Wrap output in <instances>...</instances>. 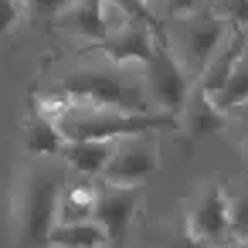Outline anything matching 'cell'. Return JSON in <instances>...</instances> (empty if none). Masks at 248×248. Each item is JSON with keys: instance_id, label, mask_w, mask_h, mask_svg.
<instances>
[{"instance_id": "obj_1", "label": "cell", "mask_w": 248, "mask_h": 248, "mask_svg": "<svg viewBox=\"0 0 248 248\" xmlns=\"http://www.w3.org/2000/svg\"><path fill=\"white\" fill-rule=\"evenodd\" d=\"M58 85L82 102H95V106H109V109H123L133 116H153L150 112V95L143 89V65L133 62H109L106 55H99L95 62H82L75 68H68Z\"/></svg>"}, {"instance_id": "obj_2", "label": "cell", "mask_w": 248, "mask_h": 248, "mask_svg": "<svg viewBox=\"0 0 248 248\" xmlns=\"http://www.w3.org/2000/svg\"><path fill=\"white\" fill-rule=\"evenodd\" d=\"M177 116H133L123 109H109V106H95V102H82L72 99V106L55 119V129L62 133L65 143H82V140H123L133 133H156L167 126H177Z\"/></svg>"}, {"instance_id": "obj_3", "label": "cell", "mask_w": 248, "mask_h": 248, "mask_svg": "<svg viewBox=\"0 0 248 248\" xmlns=\"http://www.w3.org/2000/svg\"><path fill=\"white\" fill-rule=\"evenodd\" d=\"M228 28L231 24H224L214 11H190V14H177L160 24V38H163L170 58L177 62V68L184 72V78L190 85L204 72L207 58L214 55V48L228 34Z\"/></svg>"}, {"instance_id": "obj_4", "label": "cell", "mask_w": 248, "mask_h": 248, "mask_svg": "<svg viewBox=\"0 0 248 248\" xmlns=\"http://www.w3.org/2000/svg\"><path fill=\"white\" fill-rule=\"evenodd\" d=\"M58 194H62V184L51 167H34L24 177L17 194V234L24 248H48Z\"/></svg>"}, {"instance_id": "obj_5", "label": "cell", "mask_w": 248, "mask_h": 248, "mask_svg": "<svg viewBox=\"0 0 248 248\" xmlns=\"http://www.w3.org/2000/svg\"><path fill=\"white\" fill-rule=\"evenodd\" d=\"M143 89H146L150 102L156 109H163L167 116H177L187 102V92H190V82L184 78V72L170 58L160 31H156V41H153V55L143 62Z\"/></svg>"}, {"instance_id": "obj_6", "label": "cell", "mask_w": 248, "mask_h": 248, "mask_svg": "<svg viewBox=\"0 0 248 248\" xmlns=\"http://www.w3.org/2000/svg\"><path fill=\"white\" fill-rule=\"evenodd\" d=\"M160 167V136L156 133H133L123 140H112L109 163L99 180L106 184H136L150 177Z\"/></svg>"}, {"instance_id": "obj_7", "label": "cell", "mask_w": 248, "mask_h": 248, "mask_svg": "<svg viewBox=\"0 0 248 248\" xmlns=\"http://www.w3.org/2000/svg\"><path fill=\"white\" fill-rule=\"evenodd\" d=\"M140 197H143L140 184H106V180H95V221L102 224L109 245H123L126 241Z\"/></svg>"}, {"instance_id": "obj_8", "label": "cell", "mask_w": 248, "mask_h": 248, "mask_svg": "<svg viewBox=\"0 0 248 248\" xmlns=\"http://www.w3.org/2000/svg\"><path fill=\"white\" fill-rule=\"evenodd\" d=\"M187 231L197 241H214L228 228V201L217 180H201L187 201Z\"/></svg>"}, {"instance_id": "obj_9", "label": "cell", "mask_w": 248, "mask_h": 248, "mask_svg": "<svg viewBox=\"0 0 248 248\" xmlns=\"http://www.w3.org/2000/svg\"><path fill=\"white\" fill-rule=\"evenodd\" d=\"M153 41H156V28L150 21H140L133 17L119 34H109L95 45L99 55H106L109 62H133V65H143L150 55H153Z\"/></svg>"}, {"instance_id": "obj_10", "label": "cell", "mask_w": 248, "mask_h": 248, "mask_svg": "<svg viewBox=\"0 0 248 248\" xmlns=\"http://www.w3.org/2000/svg\"><path fill=\"white\" fill-rule=\"evenodd\" d=\"M248 45V31H241V28H228V34L221 38V45L214 48V55L207 58V65H204V72L197 75V89L201 92H207V95H214L224 82H228V72H231V65L238 62V55H241V48Z\"/></svg>"}, {"instance_id": "obj_11", "label": "cell", "mask_w": 248, "mask_h": 248, "mask_svg": "<svg viewBox=\"0 0 248 248\" xmlns=\"http://www.w3.org/2000/svg\"><path fill=\"white\" fill-rule=\"evenodd\" d=\"M55 28L75 38H85L92 45H99L106 38L102 31V0H72V4L55 17Z\"/></svg>"}, {"instance_id": "obj_12", "label": "cell", "mask_w": 248, "mask_h": 248, "mask_svg": "<svg viewBox=\"0 0 248 248\" xmlns=\"http://www.w3.org/2000/svg\"><path fill=\"white\" fill-rule=\"evenodd\" d=\"M180 123H184V129L194 133V136H211V133L224 129L228 116L214 109V102H211L207 92H201L197 85H190L187 102H184V109H180Z\"/></svg>"}, {"instance_id": "obj_13", "label": "cell", "mask_w": 248, "mask_h": 248, "mask_svg": "<svg viewBox=\"0 0 248 248\" xmlns=\"http://www.w3.org/2000/svg\"><path fill=\"white\" fill-rule=\"evenodd\" d=\"M109 153H112V140H82V143H65L62 146V156L72 170L85 173V177H102L106 163H109Z\"/></svg>"}, {"instance_id": "obj_14", "label": "cell", "mask_w": 248, "mask_h": 248, "mask_svg": "<svg viewBox=\"0 0 248 248\" xmlns=\"http://www.w3.org/2000/svg\"><path fill=\"white\" fill-rule=\"evenodd\" d=\"M95 221V184H68L58 194L55 224H82Z\"/></svg>"}, {"instance_id": "obj_15", "label": "cell", "mask_w": 248, "mask_h": 248, "mask_svg": "<svg viewBox=\"0 0 248 248\" xmlns=\"http://www.w3.org/2000/svg\"><path fill=\"white\" fill-rule=\"evenodd\" d=\"M48 248H109V238H106L99 221L55 224L48 234Z\"/></svg>"}, {"instance_id": "obj_16", "label": "cell", "mask_w": 248, "mask_h": 248, "mask_svg": "<svg viewBox=\"0 0 248 248\" xmlns=\"http://www.w3.org/2000/svg\"><path fill=\"white\" fill-rule=\"evenodd\" d=\"M211 102H214L217 112H231V109H238L241 102H248V45L241 48L238 62H234L231 72H228V82L211 95Z\"/></svg>"}, {"instance_id": "obj_17", "label": "cell", "mask_w": 248, "mask_h": 248, "mask_svg": "<svg viewBox=\"0 0 248 248\" xmlns=\"http://www.w3.org/2000/svg\"><path fill=\"white\" fill-rule=\"evenodd\" d=\"M62 146H65V140L55 129V123L38 119V116L28 123V129H24V150L31 156H55V153L62 156Z\"/></svg>"}, {"instance_id": "obj_18", "label": "cell", "mask_w": 248, "mask_h": 248, "mask_svg": "<svg viewBox=\"0 0 248 248\" xmlns=\"http://www.w3.org/2000/svg\"><path fill=\"white\" fill-rule=\"evenodd\" d=\"M190 11H214V0H146V17L156 31L163 21L177 14H190Z\"/></svg>"}, {"instance_id": "obj_19", "label": "cell", "mask_w": 248, "mask_h": 248, "mask_svg": "<svg viewBox=\"0 0 248 248\" xmlns=\"http://www.w3.org/2000/svg\"><path fill=\"white\" fill-rule=\"evenodd\" d=\"M224 201H228V228L234 234H248V177L238 180V187H231Z\"/></svg>"}, {"instance_id": "obj_20", "label": "cell", "mask_w": 248, "mask_h": 248, "mask_svg": "<svg viewBox=\"0 0 248 248\" xmlns=\"http://www.w3.org/2000/svg\"><path fill=\"white\" fill-rule=\"evenodd\" d=\"M72 106V95L58 85L55 92H41L38 99H34V109H38V119H48V123H55L65 109Z\"/></svg>"}, {"instance_id": "obj_21", "label": "cell", "mask_w": 248, "mask_h": 248, "mask_svg": "<svg viewBox=\"0 0 248 248\" xmlns=\"http://www.w3.org/2000/svg\"><path fill=\"white\" fill-rule=\"evenodd\" d=\"M214 14L224 24L248 31V0H214Z\"/></svg>"}, {"instance_id": "obj_22", "label": "cell", "mask_w": 248, "mask_h": 248, "mask_svg": "<svg viewBox=\"0 0 248 248\" xmlns=\"http://www.w3.org/2000/svg\"><path fill=\"white\" fill-rule=\"evenodd\" d=\"M129 21H133V14H126L116 0H102V31H106V38L109 34H119Z\"/></svg>"}, {"instance_id": "obj_23", "label": "cell", "mask_w": 248, "mask_h": 248, "mask_svg": "<svg viewBox=\"0 0 248 248\" xmlns=\"http://www.w3.org/2000/svg\"><path fill=\"white\" fill-rule=\"evenodd\" d=\"M224 116H228L224 126H231V133L238 136V146L248 150V102H241L238 109H231V112H224Z\"/></svg>"}, {"instance_id": "obj_24", "label": "cell", "mask_w": 248, "mask_h": 248, "mask_svg": "<svg viewBox=\"0 0 248 248\" xmlns=\"http://www.w3.org/2000/svg\"><path fill=\"white\" fill-rule=\"evenodd\" d=\"M24 17V0H0V38Z\"/></svg>"}, {"instance_id": "obj_25", "label": "cell", "mask_w": 248, "mask_h": 248, "mask_svg": "<svg viewBox=\"0 0 248 248\" xmlns=\"http://www.w3.org/2000/svg\"><path fill=\"white\" fill-rule=\"evenodd\" d=\"M72 4V0H24V11H31V14H38V17H58L65 7Z\"/></svg>"}, {"instance_id": "obj_26", "label": "cell", "mask_w": 248, "mask_h": 248, "mask_svg": "<svg viewBox=\"0 0 248 248\" xmlns=\"http://www.w3.org/2000/svg\"><path fill=\"white\" fill-rule=\"evenodd\" d=\"M228 248H248V234H238L234 241H228Z\"/></svg>"}]
</instances>
